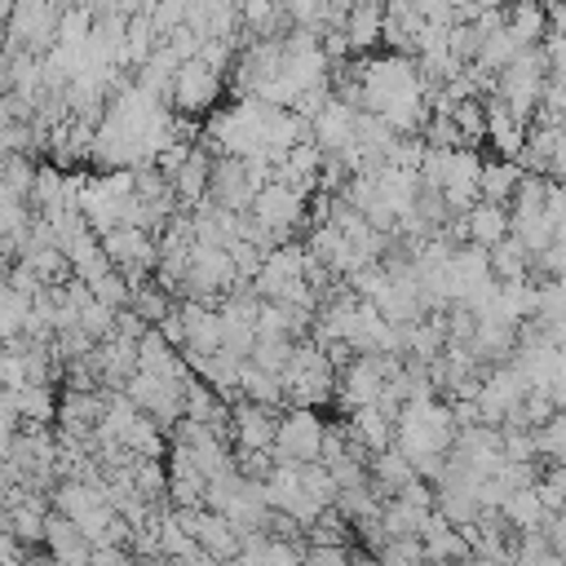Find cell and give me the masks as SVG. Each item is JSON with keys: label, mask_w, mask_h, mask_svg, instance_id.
Segmentation results:
<instances>
[{"label": "cell", "mask_w": 566, "mask_h": 566, "mask_svg": "<svg viewBox=\"0 0 566 566\" xmlns=\"http://www.w3.org/2000/svg\"><path fill=\"white\" fill-rule=\"evenodd\" d=\"M327 420L310 407H283L279 433H274V464H318L323 460Z\"/></svg>", "instance_id": "3"}, {"label": "cell", "mask_w": 566, "mask_h": 566, "mask_svg": "<svg viewBox=\"0 0 566 566\" xmlns=\"http://www.w3.org/2000/svg\"><path fill=\"white\" fill-rule=\"evenodd\" d=\"M4 168H9V155L0 150V186H4Z\"/></svg>", "instance_id": "23"}, {"label": "cell", "mask_w": 566, "mask_h": 566, "mask_svg": "<svg viewBox=\"0 0 566 566\" xmlns=\"http://www.w3.org/2000/svg\"><path fill=\"white\" fill-rule=\"evenodd\" d=\"M513 566H566V557L548 544L544 531H535V535H517L513 539Z\"/></svg>", "instance_id": "21"}, {"label": "cell", "mask_w": 566, "mask_h": 566, "mask_svg": "<svg viewBox=\"0 0 566 566\" xmlns=\"http://www.w3.org/2000/svg\"><path fill=\"white\" fill-rule=\"evenodd\" d=\"M380 31H385V9L380 4H354L345 27H340L349 53H358V57H367V49L380 40Z\"/></svg>", "instance_id": "17"}, {"label": "cell", "mask_w": 566, "mask_h": 566, "mask_svg": "<svg viewBox=\"0 0 566 566\" xmlns=\"http://www.w3.org/2000/svg\"><path fill=\"white\" fill-rule=\"evenodd\" d=\"M305 208H310V195H301V190H292V186H283V181H270V186L256 190L248 217L265 230V239H270L274 248H283V243H292L296 226L310 217Z\"/></svg>", "instance_id": "4"}, {"label": "cell", "mask_w": 566, "mask_h": 566, "mask_svg": "<svg viewBox=\"0 0 566 566\" xmlns=\"http://www.w3.org/2000/svg\"><path fill=\"white\" fill-rule=\"evenodd\" d=\"M217 97H221V75L208 71L203 62H186V66L177 71V80H172V93H168V102H172V111H177L181 119L212 111Z\"/></svg>", "instance_id": "10"}, {"label": "cell", "mask_w": 566, "mask_h": 566, "mask_svg": "<svg viewBox=\"0 0 566 566\" xmlns=\"http://www.w3.org/2000/svg\"><path fill=\"white\" fill-rule=\"evenodd\" d=\"M332 389H336V367L327 363V354L314 340H301L292 367L283 371V402L314 411V402H327Z\"/></svg>", "instance_id": "2"}, {"label": "cell", "mask_w": 566, "mask_h": 566, "mask_svg": "<svg viewBox=\"0 0 566 566\" xmlns=\"http://www.w3.org/2000/svg\"><path fill=\"white\" fill-rule=\"evenodd\" d=\"M27 314H31V296H22V292H13L9 283H0V349L22 336Z\"/></svg>", "instance_id": "20"}, {"label": "cell", "mask_w": 566, "mask_h": 566, "mask_svg": "<svg viewBox=\"0 0 566 566\" xmlns=\"http://www.w3.org/2000/svg\"><path fill=\"white\" fill-rule=\"evenodd\" d=\"M186 287H190L195 301H208V305H217L221 292H234L239 287V270H234L230 252L226 248H199L195 243L190 265H186Z\"/></svg>", "instance_id": "8"}, {"label": "cell", "mask_w": 566, "mask_h": 566, "mask_svg": "<svg viewBox=\"0 0 566 566\" xmlns=\"http://www.w3.org/2000/svg\"><path fill=\"white\" fill-rule=\"evenodd\" d=\"M190 380H195V376H190ZM190 380H168V376L133 371L128 385H124V398H128L142 416H150L159 429H164V424H181V416H186V385H190Z\"/></svg>", "instance_id": "6"}, {"label": "cell", "mask_w": 566, "mask_h": 566, "mask_svg": "<svg viewBox=\"0 0 566 566\" xmlns=\"http://www.w3.org/2000/svg\"><path fill=\"white\" fill-rule=\"evenodd\" d=\"M460 429L451 420V407L438 402V398H411L402 411H398V424H394V447L420 464V460H438V455H451Z\"/></svg>", "instance_id": "1"}, {"label": "cell", "mask_w": 566, "mask_h": 566, "mask_svg": "<svg viewBox=\"0 0 566 566\" xmlns=\"http://www.w3.org/2000/svg\"><path fill=\"white\" fill-rule=\"evenodd\" d=\"M22 562H27V548L13 535H0V566H22Z\"/></svg>", "instance_id": "22"}, {"label": "cell", "mask_w": 566, "mask_h": 566, "mask_svg": "<svg viewBox=\"0 0 566 566\" xmlns=\"http://www.w3.org/2000/svg\"><path fill=\"white\" fill-rule=\"evenodd\" d=\"M57 22H62V9H57V4H44V0L18 4V9L9 13V49L44 57V53L57 44Z\"/></svg>", "instance_id": "7"}, {"label": "cell", "mask_w": 566, "mask_h": 566, "mask_svg": "<svg viewBox=\"0 0 566 566\" xmlns=\"http://www.w3.org/2000/svg\"><path fill=\"white\" fill-rule=\"evenodd\" d=\"M274 433H279V411L274 407H256V402H243V398L230 407V442H234V455L274 451Z\"/></svg>", "instance_id": "9"}, {"label": "cell", "mask_w": 566, "mask_h": 566, "mask_svg": "<svg viewBox=\"0 0 566 566\" xmlns=\"http://www.w3.org/2000/svg\"><path fill=\"white\" fill-rule=\"evenodd\" d=\"M398 371H402L398 358H371V354H358V358L336 376V398H340V407H345V411L376 407Z\"/></svg>", "instance_id": "5"}, {"label": "cell", "mask_w": 566, "mask_h": 566, "mask_svg": "<svg viewBox=\"0 0 566 566\" xmlns=\"http://www.w3.org/2000/svg\"><path fill=\"white\" fill-rule=\"evenodd\" d=\"M548 509H544V500H539V491L535 486H522V491H513L504 504H500V522L504 526H513L517 535H535L539 526H548Z\"/></svg>", "instance_id": "15"}, {"label": "cell", "mask_w": 566, "mask_h": 566, "mask_svg": "<svg viewBox=\"0 0 566 566\" xmlns=\"http://www.w3.org/2000/svg\"><path fill=\"white\" fill-rule=\"evenodd\" d=\"M354 124H358V111L345 106L340 97H332L314 119H310V142L323 150V155H340L354 146Z\"/></svg>", "instance_id": "12"}, {"label": "cell", "mask_w": 566, "mask_h": 566, "mask_svg": "<svg viewBox=\"0 0 566 566\" xmlns=\"http://www.w3.org/2000/svg\"><path fill=\"white\" fill-rule=\"evenodd\" d=\"M13 402H18L22 424H40V429H44V424L57 420V398H53L49 385H27V389L13 394Z\"/></svg>", "instance_id": "19"}, {"label": "cell", "mask_w": 566, "mask_h": 566, "mask_svg": "<svg viewBox=\"0 0 566 566\" xmlns=\"http://www.w3.org/2000/svg\"><path fill=\"white\" fill-rule=\"evenodd\" d=\"M44 526H49V513H44V500L40 495H27L22 504L9 509V535L31 548V544H44Z\"/></svg>", "instance_id": "18"}, {"label": "cell", "mask_w": 566, "mask_h": 566, "mask_svg": "<svg viewBox=\"0 0 566 566\" xmlns=\"http://www.w3.org/2000/svg\"><path fill=\"white\" fill-rule=\"evenodd\" d=\"M526 172H522V164H513V159H482V177H478V195H482V203H500V208H509L513 203V195H517V181H522Z\"/></svg>", "instance_id": "16"}, {"label": "cell", "mask_w": 566, "mask_h": 566, "mask_svg": "<svg viewBox=\"0 0 566 566\" xmlns=\"http://www.w3.org/2000/svg\"><path fill=\"white\" fill-rule=\"evenodd\" d=\"M44 553H49L53 566H88V562H93V544H88V535H84L75 522L57 517V513H49V526H44Z\"/></svg>", "instance_id": "13"}, {"label": "cell", "mask_w": 566, "mask_h": 566, "mask_svg": "<svg viewBox=\"0 0 566 566\" xmlns=\"http://www.w3.org/2000/svg\"><path fill=\"white\" fill-rule=\"evenodd\" d=\"M464 566H473V562H464Z\"/></svg>", "instance_id": "24"}, {"label": "cell", "mask_w": 566, "mask_h": 566, "mask_svg": "<svg viewBox=\"0 0 566 566\" xmlns=\"http://www.w3.org/2000/svg\"><path fill=\"white\" fill-rule=\"evenodd\" d=\"M305 553L296 539H274V535H248L243 539V553L230 562V566H301Z\"/></svg>", "instance_id": "14"}, {"label": "cell", "mask_w": 566, "mask_h": 566, "mask_svg": "<svg viewBox=\"0 0 566 566\" xmlns=\"http://www.w3.org/2000/svg\"><path fill=\"white\" fill-rule=\"evenodd\" d=\"M447 230H451L455 239H464L469 248L495 252V248L509 239V208H500V203H482V199H478L464 217L447 221Z\"/></svg>", "instance_id": "11"}]
</instances>
